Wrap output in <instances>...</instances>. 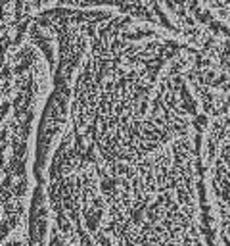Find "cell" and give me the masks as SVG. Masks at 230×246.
<instances>
[{
    "mask_svg": "<svg viewBox=\"0 0 230 246\" xmlns=\"http://www.w3.org/2000/svg\"><path fill=\"white\" fill-rule=\"evenodd\" d=\"M54 88L35 177L50 229L71 246H219L192 42L107 10L33 19Z\"/></svg>",
    "mask_w": 230,
    "mask_h": 246,
    "instance_id": "1",
    "label": "cell"
},
{
    "mask_svg": "<svg viewBox=\"0 0 230 246\" xmlns=\"http://www.w3.org/2000/svg\"><path fill=\"white\" fill-rule=\"evenodd\" d=\"M203 152L219 246H230V85L211 96Z\"/></svg>",
    "mask_w": 230,
    "mask_h": 246,
    "instance_id": "2",
    "label": "cell"
},
{
    "mask_svg": "<svg viewBox=\"0 0 230 246\" xmlns=\"http://www.w3.org/2000/svg\"><path fill=\"white\" fill-rule=\"evenodd\" d=\"M58 6L77 10H107L123 15H131L140 21L169 29V21L163 12V0H58Z\"/></svg>",
    "mask_w": 230,
    "mask_h": 246,
    "instance_id": "3",
    "label": "cell"
},
{
    "mask_svg": "<svg viewBox=\"0 0 230 246\" xmlns=\"http://www.w3.org/2000/svg\"><path fill=\"white\" fill-rule=\"evenodd\" d=\"M201 6L230 29V0H203Z\"/></svg>",
    "mask_w": 230,
    "mask_h": 246,
    "instance_id": "4",
    "label": "cell"
},
{
    "mask_svg": "<svg viewBox=\"0 0 230 246\" xmlns=\"http://www.w3.org/2000/svg\"><path fill=\"white\" fill-rule=\"evenodd\" d=\"M46 246H71L67 240H63L58 233H54L50 229V235H48V240H46Z\"/></svg>",
    "mask_w": 230,
    "mask_h": 246,
    "instance_id": "5",
    "label": "cell"
},
{
    "mask_svg": "<svg viewBox=\"0 0 230 246\" xmlns=\"http://www.w3.org/2000/svg\"><path fill=\"white\" fill-rule=\"evenodd\" d=\"M196 2H200V4H201V2H203V0H196Z\"/></svg>",
    "mask_w": 230,
    "mask_h": 246,
    "instance_id": "6",
    "label": "cell"
}]
</instances>
